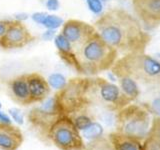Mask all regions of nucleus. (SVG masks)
Segmentation results:
<instances>
[{"mask_svg": "<svg viewBox=\"0 0 160 150\" xmlns=\"http://www.w3.org/2000/svg\"><path fill=\"white\" fill-rule=\"evenodd\" d=\"M93 26L105 42L124 54L145 52L151 41V35L137 18L122 8L104 12Z\"/></svg>", "mask_w": 160, "mask_h": 150, "instance_id": "1", "label": "nucleus"}, {"mask_svg": "<svg viewBox=\"0 0 160 150\" xmlns=\"http://www.w3.org/2000/svg\"><path fill=\"white\" fill-rule=\"evenodd\" d=\"M110 70L116 79L126 76L143 86L160 89V59L145 52L124 54Z\"/></svg>", "mask_w": 160, "mask_h": 150, "instance_id": "2", "label": "nucleus"}, {"mask_svg": "<svg viewBox=\"0 0 160 150\" xmlns=\"http://www.w3.org/2000/svg\"><path fill=\"white\" fill-rule=\"evenodd\" d=\"M119 52L110 46L96 32L75 51L78 73L94 76L110 70L118 59Z\"/></svg>", "mask_w": 160, "mask_h": 150, "instance_id": "3", "label": "nucleus"}, {"mask_svg": "<svg viewBox=\"0 0 160 150\" xmlns=\"http://www.w3.org/2000/svg\"><path fill=\"white\" fill-rule=\"evenodd\" d=\"M86 96L90 106L97 105L111 112H117L132 103L121 92L119 86L101 77H88Z\"/></svg>", "mask_w": 160, "mask_h": 150, "instance_id": "4", "label": "nucleus"}, {"mask_svg": "<svg viewBox=\"0 0 160 150\" xmlns=\"http://www.w3.org/2000/svg\"><path fill=\"white\" fill-rule=\"evenodd\" d=\"M150 115L142 104L130 103L116 112L115 131L143 141L151 124Z\"/></svg>", "mask_w": 160, "mask_h": 150, "instance_id": "5", "label": "nucleus"}, {"mask_svg": "<svg viewBox=\"0 0 160 150\" xmlns=\"http://www.w3.org/2000/svg\"><path fill=\"white\" fill-rule=\"evenodd\" d=\"M87 87L88 77L72 78L67 81L65 86L54 95L59 113L69 116L87 109L90 106L86 96Z\"/></svg>", "mask_w": 160, "mask_h": 150, "instance_id": "6", "label": "nucleus"}, {"mask_svg": "<svg viewBox=\"0 0 160 150\" xmlns=\"http://www.w3.org/2000/svg\"><path fill=\"white\" fill-rule=\"evenodd\" d=\"M47 138L60 150H84L82 135L67 115H60L49 129Z\"/></svg>", "mask_w": 160, "mask_h": 150, "instance_id": "7", "label": "nucleus"}, {"mask_svg": "<svg viewBox=\"0 0 160 150\" xmlns=\"http://www.w3.org/2000/svg\"><path fill=\"white\" fill-rule=\"evenodd\" d=\"M44 103L39 107L33 108L31 111L28 113V122L31 124L37 131L46 136L49 129L51 128L53 123L58 119L60 116L59 111L56 106V102H55L54 97L45 99Z\"/></svg>", "mask_w": 160, "mask_h": 150, "instance_id": "8", "label": "nucleus"}, {"mask_svg": "<svg viewBox=\"0 0 160 150\" xmlns=\"http://www.w3.org/2000/svg\"><path fill=\"white\" fill-rule=\"evenodd\" d=\"M132 8L144 30L151 31L160 26V0H132Z\"/></svg>", "mask_w": 160, "mask_h": 150, "instance_id": "9", "label": "nucleus"}, {"mask_svg": "<svg viewBox=\"0 0 160 150\" xmlns=\"http://www.w3.org/2000/svg\"><path fill=\"white\" fill-rule=\"evenodd\" d=\"M71 44L74 52L96 33L93 25L77 19H69L62 24L61 32Z\"/></svg>", "mask_w": 160, "mask_h": 150, "instance_id": "10", "label": "nucleus"}, {"mask_svg": "<svg viewBox=\"0 0 160 150\" xmlns=\"http://www.w3.org/2000/svg\"><path fill=\"white\" fill-rule=\"evenodd\" d=\"M35 39L22 20H13L7 32L0 40V47L4 50L19 49Z\"/></svg>", "mask_w": 160, "mask_h": 150, "instance_id": "11", "label": "nucleus"}, {"mask_svg": "<svg viewBox=\"0 0 160 150\" xmlns=\"http://www.w3.org/2000/svg\"><path fill=\"white\" fill-rule=\"evenodd\" d=\"M26 80L32 104L43 102L48 98L51 87L48 84L47 79H45L41 74L37 72L26 74Z\"/></svg>", "mask_w": 160, "mask_h": 150, "instance_id": "12", "label": "nucleus"}, {"mask_svg": "<svg viewBox=\"0 0 160 150\" xmlns=\"http://www.w3.org/2000/svg\"><path fill=\"white\" fill-rule=\"evenodd\" d=\"M7 90L10 98L19 105L32 104L30 99L29 88L26 80V74L16 76L7 81Z\"/></svg>", "mask_w": 160, "mask_h": 150, "instance_id": "13", "label": "nucleus"}, {"mask_svg": "<svg viewBox=\"0 0 160 150\" xmlns=\"http://www.w3.org/2000/svg\"><path fill=\"white\" fill-rule=\"evenodd\" d=\"M23 134L12 124L0 123V150H17L23 143Z\"/></svg>", "mask_w": 160, "mask_h": 150, "instance_id": "14", "label": "nucleus"}, {"mask_svg": "<svg viewBox=\"0 0 160 150\" xmlns=\"http://www.w3.org/2000/svg\"><path fill=\"white\" fill-rule=\"evenodd\" d=\"M108 139L111 142L114 150H141L142 140L128 135L114 131L108 134Z\"/></svg>", "mask_w": 160, "mask_h": 150, "instance_id": "15", "label": "nucleus"}, {"mask_svg": "<svg viewBox=\"0 0 160 150\" xmlns=\"http://www.w3.org/2000/svg\"><path fill=\"white\" fill-rule=\"evenodd\" d=\"M117 79L119 82V88L125 96L129 98L132 102L137 100L140 96V88L138 86V83L132 78L126 76L119 77Z\"/></svg>", "mask_w": 160, "mask_h": 150, "instance_id": "16", "label": "nucleus"}, {"mask_svg": "<svg viewBox=\"0 0 160 150\" xmlns=\"http://www.w3.org/2000/svg\"><path fill=\"white\" fill-rule=\"evenodd\" d=\"M69 117L72 120V122L74 123V125L76 126V128L79 130L80 132L85 130L95 121V118L93 116V114H91L88 111V108L81 110V111H78L74 114L69 115Z\"/></svg>", "mask_w": 160, "mask_h": 150, "instance_id": "17", "label": "nucleus"}, {"mask_svg": "<svg viewBox=\"0 0 160 150\" xmlns=\"http://www.w3.org/2000/svg\"><path fill=\"white\" fill-rule=\"evenodd\" d=\"M84 150H114L107 136H100L85 144Z\"/></svg>", "mask_w": 160, "mask_h": 150, "instance_id": "18", "label": "nucleus"}, {"mask_svg": "<svg viewBox=\"0 0 160 150\" xmlns=\"http://www.w3.org/2000/svg\"><path fill=\"white\" fill-rule=\"evenodd\" d=\"M145 138L160 146V117L159 116H154L151 119L149 131Z\"/></svg>", "mask_w": 160, "mask_h": 150, "instance_id": "19", "label": "nucleus"}, {"mask_svg": "<svg viewBox=\"0 0 160 150\" xmlns=\"http://www.w3.org/2000/svg\"><path fill=\"white\" fill-rule=\"evenodd\" d=\"M82 136H84L86 139L93 140L95 138H98L103 135V128L98 122L94 121L90 126H88L85 130L80 132Z\"/></svg>", "mask_w": 160, "mask_h": 150, "instance_id": "20", "label": "nucleus"}, {"mask_svg": "<svg viewBox=\"0 0 160 150\" xmlns=\"http://www.w3.org/2000/svg\"><path fill=\"white\" fill-rule=\"evenodd\" d=\"M55 46L58 50V54L60 53H71L74 52V50L71 46V44L66 39L62 33H59L56 35V37L54 39Z\"/></svg>", "mask_w": 160, "mask_h": 150, "instance_id": "21", "label": "nucleus"}, {"mask_svg": "<svg viewBox=\"0 0 160 150\" xmlns=\"http://www.w3.org/2000/svg\"><path fill=\"white\" fill-rule=\"evenodd\" d=\"M48 84L50 85V87L60 90L65 86V84L67 83V80L62 74L60 73H53L51 74L47 79Z\"/></svg>", "mask_w": 160, "mask_h": 150, "instance_id": "22", "label": "nucleus"}, {"mask_svg": "<svg viewBox=\"0 0 160 150\" xmlns=\"http://www.w3.org/2000/svg\"><path fill=\"white\" fill-rule=\"evenodd\" d=\"M61 24H63V20L58 17L57 15H46L44 21L42 23L43 26H45L48 29H56L58 27L61 26Z\"/></svg>", "mask_w": 160, "mask_h": 150, "instance_id": "23", "label": "nucleus"}, {"mask_svg": "<svg viewBox=\"0 0 160 150\" xmlns=\"http://www.w3.org/2000/svg\"><path fill=\"white\" fill-rule=\"evenodd\" d=\"M143 106L147 109L150 114H153L154 116L160 117V98L157 97L149 102H145L142 104Z\"/></svg>", "mask_w": 160, "mask_h": 150, "instance_id": "24", "label": "nucleus"}, {"mask_svg": "<svg viewBox=\"0 0 160 150\" xmlns=\"http://www.w3.org/2000/svg\"><path fill=\"white\" fill-rule=\"evenodd\" d=\"M8 113L9 115L11 116V118L14 120L15 122L19 125H22L24 123V117H23V114L21 113L19 109L17 108H10L8 110Z\"/></svg>", "mask_w": 160, "mask_h": 150, "instance_id": "25", "label": "nucleus"}, {"mask_svg": "<svg viewBox=\"0 0 160 150\" xmlns=\"http://www.w3.org/2000/svg\"><path fill=\"white\" fill-rule=\"evenodd\" d=\"M87 5L89 9L95 14H99L103 9L101 0H87Z\"/></svg>", "mask_w": 160, "mask_h": 150, "instance_id": "26", "label": "nucleus"}, {"mask_svg": "<svg viewBox=\"0 0 160 150\" xmlns=\"http://www.w3.org/2000/svg\"><path fill=\"white\" fill-rule=\"evenodd\" d=\"M13 20H1L0 21V40L5 35V33L7 32V30L9 26L11 25Z\"/></svg>", "mask_w": 160, "mask_h": 150, "instance_id": "27", "label": "nucleus"}, {"mask_svg": "<svg viewBox=\"0 0 160 150\" xmlns=\"http://www.w3.org/2000/svg\"><path fill=\"white\" fill-rule=\"evenodd\" d=\"M141 150H160V146L157 144L153 143L152 141L145 138L142 142V149Z\"/></svg>", "mask_w": 160, "mask_h": 150, "instance_id": "28", "label": "nucleus"}, {"mask_svg": "<svg viewBox=\"0 0 160 150\" xmlns=\"http://www.w3.org/2000/svg\"><path fill=\"white\" fill-rule=\"evenodd\" d=\"M46 13H44V12H37V13H34L32 15V19H33V21H35L36 23L38 24H42L43 21H44V19L45 17H46Z\"/></svg>", "mask_w": 160, "mask_h": 150, "instance_id": "29", "label": "nucleus"}, {"mask_svg": "<svg viewBox=\"0 0 160 150\" xmlns=\"http://www.w3.org/2000/svg\"><path fill=\"white\" fill-rule=\"evenodd\" d=\"M46 6L49 10H57L59 8V1L58 0H47Z\"/></svg>", "mask_w": 160, "mask_h": 150, "instance_id": "30", "label": "nucleus"}, {"mask_svg": "<svg viewBox=\"0 0 160 150\" xmlns=\"http://www.w3.org/2000/svg\"><path fill=\"white\" fill-rule=\"evenodd\" d=\"M0 123L1 124H12L11 118H10L6 113L0 111Z\"/></svg>", "mask_w": 160, "mask_h": 150, "instance_id": "31", "label": "nucleus"}, {"mask_svg": "<svg viewBox=\"0 0 160 150\" xmlns=\"http://www.w3.org/2000/svg\"><path fill=\"white\" fill-rule=\"evenodd\" d=\"M54 35H55V32L53 31V29H49L48 31H46L42 35V37L44 40H51L54 37Z\"/></svg>", "mask_w": 160, "mask_h": 150, "instance_id": "32", "label": "nucleus"}, {"mask_svg": "<svg viewBox=\"0 0 160 150\" xmlns=\"http://www.w3.org/2000/svg\"><path fill=\"white\" fill-rule=\"evenodd\" d=\"M1 106H2V105H1V102H0V108H1Z\"/></svg>", "mask_w": 160, "mask_h": 150, "instance_id": "33", "label": "nucleus"}, {"mask_svg": "<svg viewBox=\"0 0 160 150\" xmlns=\"http://www.w3.org/2000/svg\"><path fill=\"white\" fill-rule=\"evenodd\" d=\"M159 98H160V92H159Z\"/></svg>", "mask_w": 160, "mask_h": 150, "instance_id": "34", "label": "nucleus"}]
</instances>
